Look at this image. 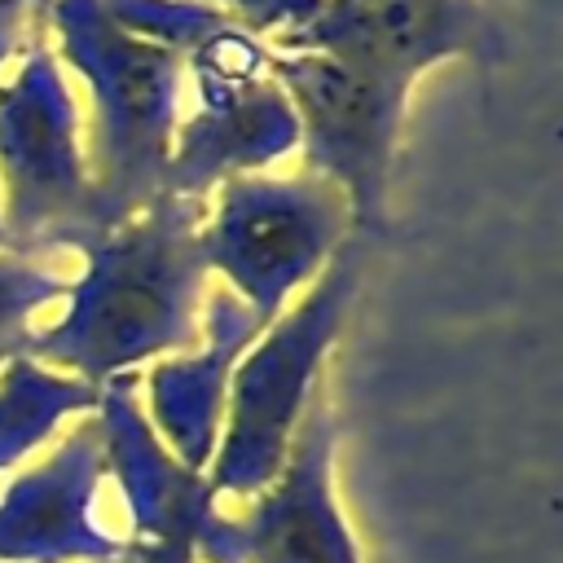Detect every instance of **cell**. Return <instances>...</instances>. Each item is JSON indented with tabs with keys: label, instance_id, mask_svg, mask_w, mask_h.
<instances>
[{
	"label": "cell",
	"instance_id": "19",
	"mask_svg": "<svg viewBox=\"0 0 563 563\" xmlns=\"http://www.w3.org/2000/svg\"><path fill=\"white\" fill-rule=\"evenodd\" d=\"M13 352H22V347H0V365H4V361H9Z\"/></svg>",
	"mask_w": 563,
	"mask_h": 563
},
{
	"label": "cell",
	"instance_id": "9",
	"mask_svg": "<svg viewBox=\"0 0 563 563\" xmlns=\"http://www.w3.org/2000/svg\"><path fill=\"white\" fill-rule=\"evenodd\" d=\"M277 53H325L413 88L440 62L497 66L506 40L479 0H325Z\"/></svg>",
	"mask_w": 563,
	"mask_h": 563
},
{
	"label": "cell",
	"instance_id": "1",
	"mask_svg": "<svg viewBox=\"0 0 563 563\" xmlns=\"http://www.w3.org/2000/svg\"><path fill=\"white\" fill-rule=\"evenodd\" d=\"M198 224L202 202L158 194L132 220L79 238L70 251H79L84 268L66 290V312L31 330L22 352L92 387L189 352L202 334L198 312L211 277Z\"/></svg>",
	"mask_w": 563,
	"mask_h": 563
},
{
	"label": "cell",
	"instance_id": "2",
	"mask_svg": "<svg viewBox=\"0 0 563 563\" xmlns=\"http://www.w3.org/2000/svg\"><path fill=\"white\" fill-rule=\"evenodd\" d=\"M44 22L62 70L88 88L84 158L97 229H114L163 194L172 132L180 119L185 57L110 22L101 0H48Z\"/></svg>",
	"mask_w": 563,
	"mask_h": 563
},
{
	"label": "cell",
	"instance_id": "6",
	"mask_svg": "<svg viewBox=\"0 0 563 563\" xmlns=\"http://www.w3.org/2000/svg\"><path fill=\"white\" fill-rule=\"evenodd\" d=\"M268 75L295 110V154H303V172H317L347 198L352 238L383 233L396 145L413 88L334 62L325 53L268 48Z\"/></svg>",
	"mask_w": 563,
	"mask_h": 563
},
{
	"label": "cell",
	"instance_id": "15",
	"mask_svg": "<svg viewBox=\"0 0 563 563\" xmlns=\"http://www.w3.org/2000/svg\"><path fill=\"white\" fill-rule=\"evenodd\" d=\"M70 282L40 260L0 251V347H26L31 317L57 299H66Z\"/></svg>",
	"mask_w": 563,
	"mask_h": 563
},
{
	"label": "cell",
	"instance_id": "18",
	"mask_svg": "<svg viewBox=\"0 0 563 563\" xmlns=\"http://www.w3.org/2000/svg\"><path fill=\"white\" fill-rule=\"evenodd\" d=\"M114 563H194V545L189 541H123V554Z\"/></svg>",
	"mask_w": 563,
	"mask_h": 563
},
{
	"label": "cell",
	"instance_id": "12",
	"mask_svg": "<svg viewBox=\"0 0 563 563\" xmlns=\"http://www.w3.org/2000/svg\"><path fill=\"white\" fill-rule=\"evenodd\" d=\"M106 449V475L119 484L136 541H198L202 523L216 515V497L207 479L180 466L141 409V374H119L101 387L92 409Z\"/></svg>",
	"mask_w": 563,
	"mask_h": 563
},
{
	"label": "cell",
	"instance_id": "16",
	"mask_svg": "<svg viewBox=\"0 0 563 563\" xmlns=\"http://www.w3.org/2000/svg\"><path fill=\"white\" fill-rule=\"evenodd\" d=\"M207 4H216V9H220L238 31H246L251 40L277 48V44H286L290 35H299V31L321 13L325 0H207Z\"/></svg>",
	"mask_w": 563,
	"mask_h": 563
},
{
	"label": "cell",
	"instance_id": "5",
	"mask_svg": "<svg viewBox=\"0 0 563 563\" xmlns=\"http://www.w3.org/2000/svg\"><path fill=\"white\" fill-rule=\"evenodd\" d=\"M0 229L4 251L26 260L97 233L79 101L57 53L40 40L0 79Z\"/></svg>",
	"mask_w": 563,
	"mask_h": 563
},
{
	"label": "cell",
	"instance_id": "4",
	"mask_svg": "<svg viewBox=\"0 0 563 563\" xmlns=\"http://www.w3.org/2000/svg\"><path fill=\"white\" fill-rule=\"evenodd\" d=\"M347 198L317 172H251L233 176L202 202L198 251L207 273L233 290L260 325L299 299L317 273L347 246Z\"/></svg>",
	"mask_w": 563,
	"mask_h": 563
},
{
	"label": "cell",
	"instance_id": "14",
	"mask_svg": "<svg viewBox=\"0 0 563 563\" xmlns=\"http://www.w3.org/2000/svg\"><path fill=\"white\" fill-rule=\"evenodd\" d=\"M101 9L128 35H136L145 44H158L176 57L198 53L202 44H211L216 35H224L233 26L207 0H101Z\"/></svg>",
	"mask_w": 563,
	"mask_h": 563
},
{
	"label": "cell",
	"instance_id": "17",
	"mask_svg": "<svg viewBox=\"0 0 563 563\" xmlns=\"http://www.w3.org/2000/svg\"><path fill=\"white\" fill-rule=\"evenodd\" d=\"M44 4L48 0H0V79H4V66L31 44V26L44 22Z\"/></svg>",
	"mask_w": 563,
	"mask_h": 563
},
{
	"label": "cell",
	"instance_id": "3",
	"mask_svg": "<svg viewBox=\"0 0 563 563\" xmlns=\"http://www.w3.org/2000/svg\"><path fill=\"white\" fill-rule=\"evenodd\" d=\"M356 290H361V251L356 242H347L317 273V282L290 308H282L238 356L229 374L220 440L202 471L211 497L220 493L260 497L277 479Z\"/></svg>",
	"mask_w": 563,
	"mask_h": 563
},
{
	"label": "cell",
	"instance_id": "13",
	"mask_svg": "<svg viewBox=\"0 0 563 563\" xmlns=\"http://www.w3.org/2000/svg\"><path fill=\"white\" fill-rule=\"evenodd\" d=\"M101 387L13 352L0 365V475L31 457L66 418L92 413Z\"/></svg>",
	"mask_w": 563,
	"mask_h": 563
},
{
	"label": "cell",
	"instance_id": "7",
	"mask_svg": "<svg viewBox=\"0 0 563 563\" xmlns=\"http://www.w3.org/2000/svg\"><path fill=\"white\" fill-rule=\"evenodd\" d=\"M198 84V106L176 119L163 194L207 202L233 176L273 172L299 150V123L286 92L268 75V44L229 26L185 57Z\"/></svg>",
	"mask_w": 563,
	"mask_h": 563
},
{
	"label": "cell",
	"instance_id": "20",
	"mask_svg": "<svg viewBox=\"0 0 563 563\" xmlns=\"http://www.w3.org/2000/svg\"><path fill=\"white\" fill-rule=\"evenodd\" d=\"M0 251H4V229H0Z\"/></svg>",
	"mask_w": 563,
	"mask_h": 563
},
{
	"label": "cell",
	"instance_id": "11",
	"mask_svg": "<svg viewBox=\"0 0 563 563\" xmlns=\"http://www.w3.org/2000/svg\"><path fill=\"white\" fill-rule=\"evenodd\" d=\"M198 325H202V334L189 352L163 356L150 365V374H141V391H145L141 409H150L145 422L154 427L163 449L180 466L202 475L211 453H216V440H220L229 374L264 325L224 286L207 290Z\"/></svg>",
	"mask_w": 563,
	"mask_h": 563
},
{
	"label": "cell",
	"instance_id": "10",
	"mask_svg": "<svg viewBox=\"0 0 563 563\" xmlns=\"http://www.w3.org/2000/svg\"><path fill=\"white\" fill-rule=\"evenodd\" d=\"M106 475L101 427L84 413L57 449L22 471L0 497V563H114L123 541L92 528V497Z\"/></svg>",
	"mask_w": 563,
	"mask_h": 563
},
{
	"label": "cell",
	"instance_id": "8",
	"mask_svg": "<svg viewBox=\"0 0 563 563\" xmlns=\"http://www.w3.org/2000/svg\"><path fill=\"white\" fill-rule=\"evenodd\" d=\"M194 554L207 563H361L334 501V413L321 391L303 409L286 462L251 515H211Z\"/></svg>",
	"mask_w": 563,
	"mask_h": 563
}]
</instances>
